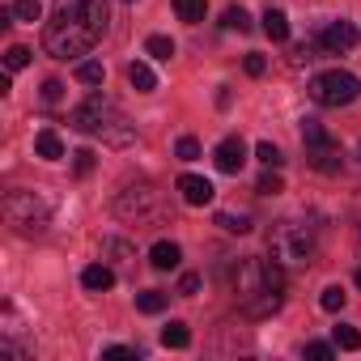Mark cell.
Here are the masks:
<instances>
[{
    "label": "cell",
    "instance_id": "cell-1",
    "mask_svg": "<svg viewBox=\"0 0 361 361\" xmlns=\"http://www.w3.org/2000/svg\"><path fill=\"white\" fill-rule=\"evenodd\" d=\"M106 0H56L51 22L43 26V47L51 60H77L106 35Z\"/></svg>",
    "mask_w": 361,
    "mask_h": 361
},
{
    "label": "cell",
    "instance_id": "cell-2",
    "mask_svg": "<svg viewBox=\"0 0 361 361\" xmlns=\"http://www.w3.org/2000/svg\"><path fill=\"white\" fill-rule=\"evenodd\" d=\"M314 251H319V230H314L310 221L289 217V221H276L272 234H268V255H272L281 268H289V272H293V268H310Z\"/></svg>",
    "mask_w": 361,
    "mask_h": 361
},
{
    "label": "cell",
    "instance_id": "cell-3",
    "mask_svg": "<svg viewBox=\"0 0 361 361\" xmlns=\"http://www.w3.org/2000/svg\"><path fill=\"white\" fill-rule=\"evenodd\" d=\"M68 123L77 128V132H90V136H102L106 145H132V136H136V128L115 111V102H106L102 94H90L73 115H68Z\"/></svg>",
    "mask_w": 361,
    "mask_h": 361
},
{
    "label": "cell",
    "instance_id": "cell-4",
    "mask_svg": "<svg viewBox=\"0 0 361 361\" xmlns=\"http://www.w3.org/2000/svg\"><path fill=\"white\" fill-rule=\"evenodd\" d=\"M0 209H5V221H9L18 234H43V230H47V221H51L47 200H43V196H35V192H9Z\"/></svg>",
    "mask_w": 361,
    "mask_h": 361
},
{
    "label": "cell",
    "instance_id": "cell-5",
    "mask_svg": "<svg viewBox=\"0 0 361 361\" xmlns=\"http://www.w3.org/2000/svg\"><path fill=\"white\" fill-rule=\"evenodd\" d=\"M302 145H306L310 170H319V174H340L344 170V149H340V140H331L323 132L319 119H302Z\"/></svg>",
    "mask_w": 361,
    "mask_h": 361
},
{
    "label": "cell",
    "instance_id": "cell-6",
    "mask_svg": "<svg viewBox=\"0 0 361 361\" xmlns=\"http://www.w3.org/2000/svg\"><path fill=\"white\" fill-rule=\"evenodd\" d=\"M310 98H314L319 106H348V102L361 98V81H357L353 73H344V68L319 73V77L310 81Z\"/></svg>",
    "mask_w": 361,
    "mask_h": 361
},
{
    "label": "cell",
    "instance_id": "cell-7",
    "mask_svg": "<svg viewBox=\"0 0 361 361\" xmlns=\"http://www.w3.org/2000/svg\"><path fill=\"white\" fill-rule=\"evenodd\" d=\"M264 289H272V285H268V259H243L238 272H234V293H238V302H247V298H255V293H264Z\"/></svg>",
    "mask_w": 361,
    "mask_h": 361
},
{
    "label": "cell",
    "instance_id": "cell-8",
    "mask_svg": "<svg viewBox=\"0 0 361 361\" xmlns=\"http://www.w3.org/2000/svg\"><path fill=\"white\" fill-rule=\"evenodd\" d=\"M357 39H361V35H357V26H353V22H331V26H323V30H319V39H314V43H319V51H323V56H340V51H353V47H357Z\"/></svg>",
    "mask_w": 361,
    "mask_h": 361
},
{
    "label": "cell",
    "instance_id": "cell-9",
    "mask_svg": "<svg viewBox=\"0 0 361 361\" xmlns=\"http://www.w3.org/2000/svg\"><path fill=\"white\" fill-rule=\"evenodd\" d=\"M157 209V192L153 188H128L119 200H115V213L119 217H145Z\"/></svg>",
    "mask_w": 361,
    "mask_h": 361
},
{
    "label": "cell",
    "instance_id": "cell-10",
    "mask_svg": "<svg viewBox=\"0 0 361 361\" xmlns=\"http://www.w3.org/2000/svg\"><path fill=\"white\" fill-rule=\"evenodd\" d=\"M213 161H217L221 174H238V170L247 166V145H243V136H226V140L213 149Z\"/></svg>",
    "mask_w": 361,
    "mask_h": 361
},
{
    "label": "cell",
    "instance_id": "cell-11",
    "mask_svg": "<svg viewBox=\"0 0 361 361\" xmlns=\"http://www.w3.org/2000/svg\"><path fill=\"white\" fill-rule=\"evenodd\" d=\"M178 192H183V200L192 204V209H204V204H213V183L209 178H200V174H183L178 178Z\"/></svg>",
    "mask_w": 361,
    "mask_h": 361
},
{
    "label": "cell",
    "instance_id": "cell-12",
    "mask_svg": "<svg viewBox=\"0 0 361 361\" xmlns=\"http://www.w3.org/2000/svg\"><path fill=\"white\" fill-rule=\"evenodd\" d=\"M238 310H243L247 319H268V314H276V310H281V289H264V293H255V298L238 302Z\"/></svg>",
    "mask_w": 361,
    "mask_h": 361
},
{
    "label": "cell",
    "instance_id": "cell-13",
    "mask_svg": "<svg viewBox=\"0 0 361 361\" xmlns=\"http://www.w3.org/2000/svg\"><path fill=\"white\" fill-rule=\"evenodd\" d=\"M35 153H39L43 161H60V157H64V136H60L56 128H43V132L35 136Z\"/></svg>",
    "mask_w": 361,
    "mask_h": 361
},
{
    "label": "cell",
    "instance_id": "cell-14",
    "mask_svg": "<svg viewBox=\"0 0 361 361\" xmlns=\"http://www.w3.org/2000/svg\"><path fill=\"white\" fill-rule=\"evenodd\" d=\"M178 259H183V251H178V243H153V251H149V264L157 268V272H170V268H178Z\"/></svg>",
    "mask_w": 361,
    "mask_h": 361
},
{
    "label": "cell",
    "instance_id": "cell-15",
    "mask_svg": "<svg viewBox=\"0 0 361 361\" xmlns=\"http://www.w3.org/2000/svg\"><path fill=\"white\" fill-rule=\"evenodd\" d=\"M81 285H85L90 293H106V289L115 285V272H111V264H90V268L81 272Z\"/></svg>",
    "mask_w": 361,
    "mask_h": 361
},
{
    "label": "cell",
    "instance_id": "cell-16",
    "mask_svg": "<svg viewBox=\"0 0 361 361\" xmlns=\"http://www.w3.org/2000/svg\"><path fill=\"white\" fill-rule=\"evenodd\" d=\"M264 35H268L272 43H285V39H289V18H285V9H272V5H268V13H264Z\"/></svg>",
    "mask_w": 361,
    "mask_h": 361
},
{
    "label": "cell",
    "instance_id": "cell-17",
    "mask_svg": "<svg viewBox=\"0 0 361 361\" xmlns=\"http://www.w3.org/2000/svg\"><path fill=\"white\" fill-rule=\"evenodd\" d=\"M128 81H132V90H136V94H153V90H157L153 68H149V64H140V60H136V64H128Z\"/></svg>",
    "mask_w": 361,
    "mask_h": 361
},
{
    "label": "cell",
    "instance_id": "cell-18",
    "mask_svg": "<svg viewBox=\"0 0 361 361\" xmlns=\"http://www.w3.org/2000/svg\"><path fill=\"white\" fill-rule=\"evenodd\" d=\"M161 344H166V348H188V344H192V331H188V323L170 319V323L161 327Z\"/></svg>",
    "mask_w": 361,
    "mask_h": 361
},
{
    "label": "cell",
    "instance_id": "cell-19",
    "mask_svg": "<svg viewBox=\"0 0 361 361\" xmlns=\"http://www.w3.org/2000/svg\"><path fill=\"white\" fill-rule=\"evenodd\" d=\"M102 255H106L111 264H119V268H132V259H136V251H132L123 238H106V243H102Z\"/></svg>",
    "mask_w": 361,
    "mask_h": 361
},
{
    "label": "cell",
    "instance_id": "cell-20",
    "mask_svg": "<svg viewBox=\"0 0 361 361\" xmlns=\"http://www.w3.org/2000/svg\"><path fill=\"white\" fill-rule=\"evenodd\" d=\"M166 302H170V298H166L161 289H145V293H136V310H140V314H161Z\"/></svg>",
    "mask_w": 361,
    "mask_h": 361
},
{
    "label": "cell",
    "instance_id": "cell-21",
    "mask_svg": "<svg viewBox=\"0 0 361 361\" xmlns=\"http://www.w3.org/2000/svg\"><path fill=\"white\" fill-rule=\"evenodd\" d=\"M174 13H178V22L196 26V22H204V0H174Z\"/></svg>",
    "mask_w": 361,
    "mask_h": 361
},
{
    "label": "cell",
    "instance_id": "cell-22",
    "mask_svg": "<svg viewBox=\"0 0 361 361\" xmlns=\"http://www.w3.org/2000/svg\"><path fill=\"white\" fill-rule=\"evenodd\" d=\"M221 26H226V30H238V35H247V30H251V13H247L243 5H230V9L221 13Z\"/></svg>",
    "mask_w": 361,
    "mask_h": 361
},
{
    "label": "cell",
    "instance_id": "cell-23",
    "mask_svg": "<svg viewBox=\"0 0 361 361\" xmlns=\"http://www.w3.org/2000/svg\"><path fill=\"white\" fill-rule=\"evenodd\" d=\"M77 81H81V85H102V81H106V68H102L98 60H81V64H77Z\"/></svg>",
    "mask_w": 361,
    "mask_h": 361
},
{
    "label": "cell",
    "instance_id": "cell-24",
    "mask_svg": "<svg viewBox=\"0 0 361 361\" xmlns=\"http://www.w3.org/2000/svg\"><path fill=\"white\" fill-rule=\"evenodd\" d=\"M145 51H149L153 60H170V56H174V39H166V35H149V39H145Z\"/></svg>",
    "mask_w": 361,
    "mask_h": 361
},
{
    "label": "cell",
    "instance_id": "cell-25",
    "mask_svg": "<svg viewBox=\"0 0 361 361\" xmlns=\"http://www.w3.org/2000/svg\"><path fill=\"white\" fill-rule=\"evenodd\" d=\"M217 226H221L226 234H247V230H251V217H247V213H217Z\"/></svg>",
    "mask_w": 361,
    "mask_h": 361
},
{
    "label": "cell",
    "instance_id": "cell-26",
    "mask_svg": "<svg viewBox=\"0 0 361 361\" xmlns=\"http://www.w3.org/2000/svg\"><path fill=\"white\" fill-rule=\"evenodd\" d=\"M13 22H39L43 18V5H39V0H13Z\"/></svg>",
    "mask_w": 361,
    "mask_h": 361
},
{
    "label": "cell",
    "instance_id": "cell-27",
    "mask_svg": "<svg viewBox=\"0 0 361 361\" xmlns=\"http://www.w3.org/2000/svg\"><path fill=\"white\" fill-rule=\"evenodd\" d=\"M255 157H259L264 166H272V170H281V166H285V153H281L272 140H259V145H255Z\"/></svg>",
    "mask_w": 361,
    "mask_h": 361
},
{
    "label": "cell",
    "instance_id": "cell-28",
    "mask_svg": "<svg viewBox=\"0 0 361 361\" xmlns=\"http://www.w3.org/2000/svg\"><path fill=\"white\" fill-rule=\"evenodd\" d=\"M331 336H336V348H344V353L361 348V331H357V327H348V323H340V327H336Z\"/></svg>",
    "mask_w": 361,
    "mask_h": 361
},
{
    "label": "cell",
    "instance_id": "cell-29",
    "mask_svg": "<svg viewBox=\"0 0 361 361\" xmlns=\"http://www.w3.org/2000/svg\"><path fill=\"white\" fill-rule=\"evenodd\" d=\"M344 302H348V293H344L340 285H327V289H323V298H319V306H323V310H331V314H336V310H344Z\"/></svg>",
    "mask_w": 361,
    "mask_h": 361
},
{
    "label": "cell",
    "instance_id": "cell-30",
    "mask_svg": "<svg viewBox=\"0 0 361 361\" xmlns=\"http://www.w3.org/2000/svg\"><path fill=\"white\" fill-rule=\"evenodd\" d=\"M174 157H178V161H196V157H200V140H196V136H178Z\"/></svg>",
    "mask_w": 361,
    "mask_h": 361
},
{
    "label": "cell",
    "instance_id": "cell-31",
    "mask_svg": "<svg viewBox=\"0 0 361 361\" xmlns=\"http://www.w3.org/2000/svg\"><path fill=\"white\" fill-rule=\"evenodd\" d=\"M255 192H259V196H276V192H285V183H281V174H276L272 166H268V174L259 178V188H255Z\"/></svg>",
    "mask_w": 361,
    "mask_h": 361
},
{
    "label": "cell",
    "instance_id": "cell-32",
    "mask_svg": "<svg viewBox=\"0 0 361 361\" xmlns=\"http://www.w3.org/2000/svg\"><path fill=\"white\" fill-rule=\"evenodd\" d=\"M5 64H9V73H22V68L30 64V47H9V56H5Z\"/></svg>",
    "mask_w": 361,
    "mask_h": 361
},
{
    "label": "cell",
    "instance_id": "cell-33",
    "mask_svg": "<svg viewBox=\"0 0 361 361\" xmlns=\"http://www.w3.org/2000/svg\"><path fill=\"white\" fill-rule=\"evenodd\" d=\"M94 161H98V157H94V149H77V153H73V170H77V174H90V170H94Z\"/></svg>",
    "mask_w": 361,
    "mask_h": 361
},
{
    "label": "cell",
    "instance_id": "cell-34",
    "mask_svg": "<svg viewBox=\"0 0 361 361\" xmlns=\"http://www.w3.org/2000/svg\"><path fill=\"white\" fill-rule=\"evenodd\" d=\"M132 357H140V353H136V348H123V344L102 348V361H132Z\"/></svg>",
    "mask_w": 361,
    "mask_h": 361
},
{
    "label": "cell",
    "instance_id": "cell-35",
    "mask_svg": "<svg viewBox=\"0 0 361 361\" xmlns=\"http://www.w3.org/2000/svg\"><path fill=\"white\" fill-rule=\"evenodd\" d=\"M243 68H247V77H264V73H268V60H264V56H255V51H251V56H247V60H243Z\"/></svg>",
    "mask_w": 361,
    "mask_h": 361
},
{
    "label": "cell",
    "instance_id": "cell-36",
    "mask_svg": "<svg viewBox=\"0 0 361 361\" xmlns=\"http://www.w3.org/2000/svg\"><path fill=\"white\" fill-rule=\"evenodd\" d=\"M60 98H64V85H60V81H43V102H47V106H56Z\"/></svg>",
    "mask_w": 361,
    "mask_h": 361
},
{
    "label": "cell",
    "instance_id": "cell-37",
    "mask_svg": "<svg viewBox=\"0 0 361 361\" xmlns=\"http://www.w3.org/2000/svg\"><path fill=\"white\" fill-rule=\"evenodd\" d=\"M178 293H183V298L200 293V276H196V272H183V281H178Z\"/></svg>",
    "mask_w": 361,
    "mask_h": 361
},
{
    "label": "cell",
    "instance_id": "cell-38",
    "mask_svg": "<svg viewBox=\"0 0 361 361\" xmlns=\"http://www.w3.org/2000/svg\"><path fill=\"white\" fill-rule=\"evenodd\" d=\"M306 357H314V361H327V357H331V344H319V340H314V344H306Z\"/></svg>",
    "mask_w": 361,
    "mask_h": 361
},
{
    "label": "cell",
    "instance_id": "cell-39",
    "mask_svg": "<svg viewBox=\"0 0 361 361\" xmlns=\"http://www.w3.org/2000/svg\"><path fill=\"white\" fill-rule=\"evenodd\" d=\"M357 285H361V268H357Z\"/></svg>",
    "mask_w": 361,
    "mask_h": 361
}]
</instances>
